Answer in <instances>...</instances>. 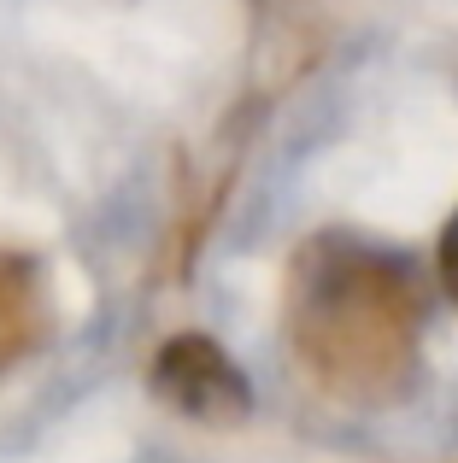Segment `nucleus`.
Returning <instances> with one entry per match:
<instances>
[{"instance_id":"nucleus-2","label":"nucleus","mask_w":458,"mask_h":463,"mask_svg":"<svg viewBox=\"0 0 458 463\" xmlns=\"http://www.w3.org/2000/svg\"><path fill=\"white\" fill-rule=\"evenodd\" d=\"M153 387H159V399L171 411L206 417V422H229V417H241V411L253 405L235 358H224L218 340H206V335L165 340V352L153 358Z\"/></svg>"},{"instance_id":"nucleus-1","label":"nucleus","mask_w":458,"mask_h":463,"mask_svg":"<svg viewBox=\"0 0 458 463\" xmlns=\"http://www.w3.org/2000/svg\"><path fill=\"white\" fill-rule=\"evenodd\" d=\"M288 328H294L300 364L329 393H400L424 335L417 264L358 235H318L288 276Z\"/></svg>"},{"instance_id":"nucleus-4","label":"nucleus","mask_w":458,"mask_h":463,"mask_svg":"<svg viewBox=\"0 0 458 463\" xmlns=\"http://www.w3.org/2000/svg\"><path fill=\"white\" fill-rule=\"evenodd\" d=\"M441 282H447V294L458 299V212H453L447 235H441Z\"/></svg>"},{"instance_id":"nucleus-3","label":"nucleus","mask_w":458,"mask_h":463,"mask_svg":"<svg viewBox=\"0 0 458 463\" xmlns=\"http://www.w3.org/2000/svg\"><path fill=\"white\" fill-rule=\"evenodd\" d=\"M42 328V294H35V270L12 252H0V364H12Z\"/></svg>"}]
</instances>
